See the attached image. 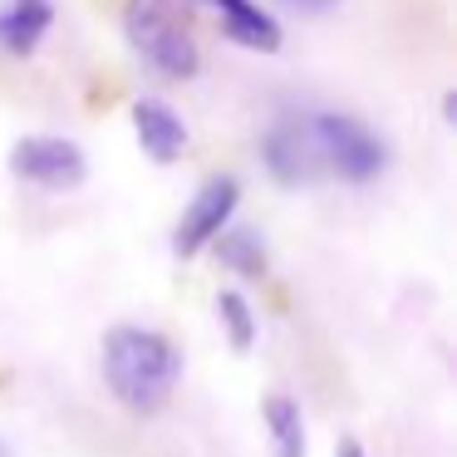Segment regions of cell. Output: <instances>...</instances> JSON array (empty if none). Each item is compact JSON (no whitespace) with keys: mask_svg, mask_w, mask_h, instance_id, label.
Listing matches in <instances>:
<instances>
[{"mask_svg":"<svg viewBox=\"0 0 457 457\" xmlns=\"http://www.w3.org/2000/svg\"><path fill=\"white\" fill-rule=\"evenodd\" d=\"M182 374V354L168 335L148 325H113L104 335V378L113 398L129 413H158L168 408L172 388Z\"/></svg>","mask_w":457,"mask_h":457,"instance_id":"cell-1","label":"cell"},{"mask_svg":"<svg viewBox=\"0 0 457 457\" xmlns=\"http://www.w3.org/2000/svg\"><path fill=\"white\" fill-rule=\"evenodd\" d=\"M123 35L129 45L168 79H192L202 70V50L182 21L178 0H129L123 11Z\"/></svg>","mask_w":457,"mask_h":457,"instance_id":"cell-2","label":"cell"},{"mask_svg":"<svg viewBox=\"0 0 457 457\" xmlns=\"http://www.w3.org/2000/svg\"><path fill=\"white\" fill-rule=\"evenodd\" d=\"M310 138L315 153L329 172H339L345 182H374L388 162V148L349 113H310Z\"/></svg>","mask_w":457,"mask_h":457,"instance_id":"cell-3","label":"cell"},{"mask_svg":"<svg viewBox=\"0 0 457 457\" xmlns=\"http://www.w3.org/2000/svg\"><path fill=\"white\" fill-rule=\"evenodd\" d=\"M11 172L40 192H74L89 178V158L74 138H54V133H30L11 148Z\"/></svg>","mask_w":457,"mask_h":457,"instance_id":"cell-4","label":"cell"},{"mask_svg":"<svg viewBox=\"0 0 457 457\" xmlns=\"http://www.w3.org/2000/svg\"><path fill=\"white\" fill-rule=\"evenodd\" d=\"M237 202H241L237 178H212V182H202V192L192 197V207L182 212V221H178V237H172V251H178L182 261L202 256V251H207L212 241L221 237V227L231 221Z\"/></svg>","mask_w":457,"mask_h":457,"instance_id":"cell-5","label":"cell"},{"mask_svg":"<svg viewBox=\"0 0 457 457\" xmlns=\"http://www.w3.org/2000/svg\"><path fill=\"white\" fill-rule=\"evenodd\" d=\"M261 158H266V172L280 187H305V182H315L325 172V162L315 153V138H310V123L295 119V113L270 123L266 143H261Z\"/></svg>","mask_w":457,"mask_h":457,"instance_id":"cell-6","label":"cell"},{"mask_svg":"<svg viewBox=\"0 0 457 457\" xmlns=\"http://www.w3.org/2000/svg\"><path fill=\"white\" fill-rule=\"evenodd\" d=\"M133 129H138V143L153 162H172L182 148H187V129H182L178 109L162 99H138L133 104Z\"/></svg>","mask_w":457,"mask_h":457,"instance_id":"cell-7","label":"cell"},{"mask_svg":"<svg viewBox=\"0 0 457 457\" xmlns=\"http://www.w3.org/2000/svg\"><path fill=\"white\" fill-rule=\"evenodd\" d=\"M221 15L227 35L241 45V50H261V54H276L280 50V25L270 11H261L256 0H202Z\"/></svg>","mask_w":457,"mask_h":457,"instance_id":"cell-8","label":"cell"},{"mask_svg":"<svg viewBox=\"0 0 457 457\" xmlns=\"http://www.w3.org/2000/svg\"><path fill=\"white\" fill-rule=\"evenodd\" d=\"M54 25V5L50 0H11L0 11V50L5 54H35L40 40Z\"/></svg>","mask_w":457,"mask_h":457,"instance_id":"cell-9","label":"cell"},{"mask_svg":"<svg viewBox=\"0 0 457 457\" xmlns=\"http://www.w3.org/2000/svg\"><path fill=\"white\" fill-rule=\"evenodd\" d=\"M266 428H270V453L276 457H305V418L286 394L266 403Z\"/></svg>","mask_w":457,"mask_h":457,"instance_id":"cell-10","label":"cell"},{"mask_svg":"<svg viewBox=\"0 0 457 457\" xmlns=\"http://www.w3.org/2000/svg\"><path fill=\"white\" fill-rule=\"evenodd\" d=\"M217 246H221V261H227L231 270H241V276H266V246H261L256 231H246V227H221Z\"/></svg>","mask_w":457,"mask_h":457,"instance_id":"cell-11","label":"cell"},{"mask_svg":"<svg viewBox=\"0 0 457 457\" xmlns=\"http://www.w3.org/2000/svg\"><path fill=\"white\" fill-rule=\"evenodd\" d=\"M217 315H221V325H227L231 349L246 354V349L256 345V315H251L246 295H241V290H221V295H217Z\"/></svg>","mask_w":457,"mask_h":457,"instance_id":"cell-12","label":"cell"},{"mask_svg":"<svg viewBox=\"0 0 457 457\" xmlns=\"http://www.w3.org/2000/svg\"><path fill=\"white\" fill-rule=\"evenodd\" d=\"M290 11H305V15H325V11H335V0H286Z\"/></svg>","mask_w":457,"mask_h":457,"instance_id":"cell-13","label":"cell"},{"mask_svg":"<svg viewBox=\"0 0 457 457\" xmlns=\"http://www.w3.org/2000/svg\"><path fill=\"white\" fill-rule=\"evenodd\" d=\"M335 457H364V447H359V443H354V437H345V443H339V447H335Z\"/></svg>","mask_w":457,"mask_h":457,"instance_id":"cell-14","label":"cell"},{"mask_svg":"<svg viewBox=\"0 0 457 457\" xmlns=\"http://www.w3.org/2000/svg\"><path fill=\"white\" fill-rule=\"evenodd\" d=\"M0 457H11V447H5V443H0Z\"/></svg>","mask_w":457,"mask_h":457,"instance_id":"cell-15","label":"cell"}]
</instances>
